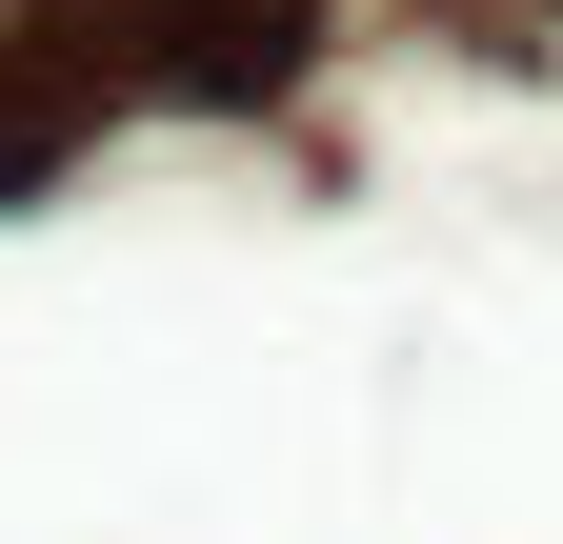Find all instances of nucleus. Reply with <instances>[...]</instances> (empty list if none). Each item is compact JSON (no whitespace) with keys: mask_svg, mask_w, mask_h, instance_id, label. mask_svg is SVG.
I'll return each instance as SVG.
<instances>
[{"mask_svg":"<svg viewBox=\"0 0 563 544\" xmlns=\"http://www.w3.org/2000/svg\"><path fill=\"white\" fill-rule=\"evenodd\" d=\"M41 182H60V142H0V202H41Z\"/></svg>","mask_w":563,"mask_h":544,"instance_id":"1","label":"nucleus"}]
</instances>
